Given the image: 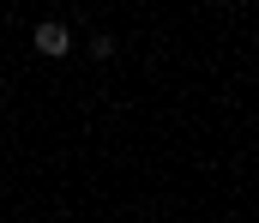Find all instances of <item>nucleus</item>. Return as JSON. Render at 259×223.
I'll return each instance as SVG.
<instances>
[{"label": "nucleus", "instance_id": "f257e3e1", "mask_svg": "<svg viewBox=\"0 0 259 223\" xmlns=\"http://www.w3.org/2000/svg\"><path fill=\"white\" fill-rule=\"evenodd\" d=\"M36 49H42L49 61H61L66 49H72V36H66V24H36Z\"/></svg>", "mask_w": 259, "mask_h": 223}]
</instances>
